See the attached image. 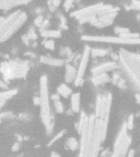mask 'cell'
<instances>
[{"instance_id":"20","label":"cell","mask_w":140,"mask_h":157,"mask_svg":"<svg viewBox=\"0 0 140 157\" xmlns=\"http://www.w3.org/2000/svg\"><path fill=\"white\" fill-rule=\"evenodd\" d=\"M44 48L49 49V50H54L55 49V42L52 39H45L44 41Z\"/></svg>"},{"instance_id":"12","label":"cell","mask_w":140,"mask_h":157,"mask_svg":"<svg viewBox=\"0 0 140 157\" xmlns=\"http://www.w3.org/2000/svg\"><path fill=\"white\" fill-rule=\"evenodd\" d=\"M78 76V71L75 70V67L72 66L70 64L66 65V74H65V80L67 83L72 82L74 80L76 79Z\"/></svg>"},{"instance_id":"17","label":"cell","mask_w":140,"mask_h":157,"mask_svg":"<svg viewBox=\"0 0 140 157\" xmlns=\"http://www.w3.org/2000/svg\"><path fill=\"white\" fill-rule=\"evenodd\" d=\"M66 145L67 148L71 151H75L79 148V143L75 138H70L67 139Z\"/></svg>"},{"instance_id":"28","label":"cell","mask_w":140,"mask_h":157,"mask_svg":"<svg viewBox=\"0 0 140 157\" xmlns=\"http://www.w3.org/2000/svg\"><path fill=\"white\" fill-rule=\"evenodd\" d=\"M43 16H38L36 19H35V21H34V24L36 25L37 26H42L43 25V23H44V20H43Z\"/></svg>"},{"instance_id":"18","label":"cell","mask_w":140,"mask_h":157,"mask_svg":"<svg viewBox=\"0 0 140 157\" xmlns=\"http://www.w3.org/2000/svg\"><path fill=\"white\" fill-rule=\"evenodd\" d=\"M17 93V89H12V90H9V91H6V92H1L0 94V97L1 98L0 99H4L5 101H7L8 99L11 98L13 96H15L16 94Z\"/></svg>"},{"instance_id":"30","label":"cell","mask_w":140,"mask_h":157,"mask_svg":"<svg viewBox=\"0 0 140 157\" xmlns=\"http://www.w3.org/2000/svg\"><path fill=\"white\" fill-rule=\"evenodd\" d=\"M33 103L35 106L40 105V97H34L33 98Z\"/></svg>"},{"instance_id":"27","label":"cell","mask_w":140,"mask_h":157,"mask_svg":"<svg viewBox=\"0 0 140 157\" xmlns=\"http://www.w3.org/2000/svg\"><path fill=\"white\" fill-rule=\"evenodd\" d=\"M84 84V80H83V77L80 76H77L76 79L75 80V86H82Z\"/></svg>"},{"instance_id":"33","label":"cell","mask_w":140,"mask_h":157,"mask_svg":"<svg viewBox=\"0 0 140 157\" xmlns=\"http://www.w3.org/2000/svg\"><path fill=\"white\" fill-rule=\"evenodd\" d=\"M134 97H135V100H136V103L140 105V93H136L134 95Z\"/></svg>"},{"instance_id":"19","label":"cell","mask_w":140,"mask_h":157,"mask_svg":"<svg viewBox=\"0 0 140 157\" xmlns=\"http://www.w3.org/2000/svg\"><path fill=\"white\" fill-rule=\"evenodd\" d=\"M108 50L105 49H91V54L93 57H104L108 53Z\"/></svg>"},{"instance_id":"32","label":"cell","mask_w":140,"mask_h":157,"mask_svg":"<svg viewBox=\"0 0 140 157\" xmlns=\"http://www.w3.org/2000/svg\"><path fill=\"white\" fill-rule=\"evenodd\" d=\"M19 148H20V144L19 143H15L11 149H12L13 151H17L19 150Z\"/></svg>"},{"instance_id":"3","label":"cell","mask_w":140,"mask_h":157,"mask_svg":"<svg viewBox=\"0 0 140 157\" xmlns=\"http://www.w3.org/2000/svg\"><path fill=\"white\" fill-rule=\"evenodd\" d=\"M40 106L41 119L48 133H51L53 128V123L52 124L50 105H49V96H48V78L43 75L40 79Z\"/></svg>"},{"instance_id":"14","label":"cell","mask_w":140,"mask_h":157,"mask_svg":"<svg viewBox=\"0 0 140 157\" xmlns=\"http://www.w3.org/2000/svg\"><path fill=\"white\" fill-rule=\"evenodd\" d=\"M111 80L110 76L107 75V73H103L95 75L93 79V84L96 85V86H98V85H102V84H106L108 83Z\"/></svg>"},{"instance_id":"6","label":"cell","mask_w":140,"mask_h":157,"mask_svg":"<svg viewBox=\"0 0 140 157\" xmlns=\"http://www.w3.org/2000/svg\"><path fill=\"white\" fill-rule=\"evenodd\" d=\"M82 40L90 42H101V43H111L119 44H140V38L126 39L123 37L111 36H95V35H83Z\"/></svg>"},{"instance_id":"2","label":"cell","mask_w":140,"mask_h":157,"mask_svg":"<svg viewBox=\"0 0 140 157\" xmlns=\"http://www.w3.org/2000/svg\"><path fill=\"white\" fill-rule=\"evenodd\" d=\"M27 20L26 12L17 10L9 15L7 18L1 17L0 22V33H1V42L7 40L11 35H13Z\"/></svg>"},{"instance_id":"5","label":"cell","mask_w":140,"mask_h":157,"mask_svg":"<svg viewBox=\"0 0 140 157\" xmlns=\"http://www.w3.org/2000/svg\"><path fill=\"white\" fill-rule=\"evenodd\" d=\"M114 8L109 5H103L102 4H96L93 6H89V7H85V8H82L80 10L74 11L72 14H70V16L76 17L80 21V22H81L88 17L98 16L103 12L111 11Z\"/></svg>"},{"instance_id":"9","label":"cell","mask_w":140,"mask_h":157,"mask_svg":"<svg viewBox=\"0 0 140 157\" xmlns=\"http://www.w3.org/2000/svg\"><path fill=\"white\" fill-rule=\"evenodd\" d=\"M90 54H91V48L88 46H86L85 48V50H84V52H83V55H82L80 64L79 69H78V76L83 77L85 75Z\"/></svg>"},{"instance_id":"13","label":"cell","mask_w":140,"mask_h":157,"mask_svg":"<svg viewBox=\"0 0 140 157\" xmlns=\"http://www.w3.org/2000/svg\"><path fill=\"white\" fill-rule=\"evenodd\" d=\"M70 104H71V110L74 112L77 113L80 111V94L79 92L72 93L70 97Z\"/></svg>"},{"instance_id":"10","label":"cell","mask_w":140,"mask_h":157,"mask_svg":"<svg viewBox=\"0 0 140 157\" xmlns=\"http://www.w3.org/2000/svg\"><path fill=\"white\" fill-rule=\"evenodd\" d=\"M31 0H1V8L8 10L19 5L28 4Z\"/></svg>"},{"instance_id":"34","label":"cell","mask_w":140,"mask_h":157,"mask_svg":"<svg viewBox=\"0 0 140 157\" xmlns=\"http://www.w3.org/2000/svg\"><path fill=\"white\" fill-rule=\"evenodd\" d=\"M50 157H61V156L60 155H58L57 153H56L55 151H52L51 153V156H50Z\"/></svg>"},{"instance_id":"36","label":"cell","mask_w":140,"mask_h":157,"mask_svg":"<svg viewBox=\"0 0 140 157\" xmlns=\"http://www.w3.org/2000/svg\"><path fill=\"white\" fill-rule=\"evenodd\" d=\"M52 99H53L54 101H57V100H59V96L58 95H52L51 97Z\"/></svg>"},{"instance_id":"15","label":"cell","mask_w":140,"mask_h":157,"mask_svg":"<svg viewBox=\"0 0 140 157\" xmlns=\"http://www.w3.org/2000/svg\"><path fill=\"white\" fill-rule=\"evenodd\" d=\"M57 92L59 94H61L65 98H67L69 96L72 95V90L65 84H62L59 86L57 88Z\"/></svg>"},{"instance_id":"1","label":"cell","mask_w":140,"mask_h":157,"mask_svg":"<svg viewBox=\"0 0 140 157\" xmlns=\"http://www.w3.org/2000/svg\"><path fill=\"white\" fill-rule=\"evenodd\" d=\"M119 56L122 69L129 78L130 84L140 92V54L121 48Z\"/></svg>"},{"instance_id":"35","label":"cell","mask_w":140,"mask_h":157,"mask_svg":"<svg viewBox=\"0 0 140 157\" xmlns=\"http://www.w3.org/2000/svg\"><path fill=\"white\" fill-rule=\"evenodd\" d=\"M134 150H130L129 151V154H128V157H134Z\"/></svg>"},{"instance_id":"16","label":"cell","mask_w":140,"mask_h":157,"mask_svg":"<svg viewBox=\"0 0 140 157\" xmlns=\"http://www.w3.org/2000/svg\"><path fill=\"white\" fill-rule=\"evenodd\" d=\"M41 35L46 39H52V38H59L61 37V32L58 30H46L44 29L41 31Z\"/></svg>"},{"instance_id":"31","label":"cell","mask_w":140,"mask_h":157,"mask_svg":"<svg viewBox=\"0 0 140 157\" xmlns=\"http://www.w3.org/2000/svg\"><path fill=\"white\" fill-rule=\"evenodd\" d=\"M61 2H62V0H52V5L57 7L61 4Z\"/></svg>"},{"instance_id":"25","label":"cell","mask_w":140,"mask_h":157,"mask_svg":"<svg viewBox=\"0 0 140 157\" xmlns=\"http://www.w3.org/2000/svg\"><path fill=\"white\" fill-rule=\"evenodd\" d=\"M74 2H75V0H66L65 1V3H64V8H65L66 11H69L70 10Z\"/></svg>"},{"instance_id":"4","label":"cell","mask_w":140,"mask_h":157,"mask_svg":"<svg viewBox=\"0 0 140 157\" xmlns=\"http://www.w3.org/2000/svg\"><path fill=\"white\" fill-rule=\"evenodd\" d=\"M29 69V63L25 61L15 60L4 62L1 66V71L6 80L18 79L26 76Z\"/></svg>"},{"instance_id":"21","label":"cell","mask_w":140,"mask_h":157,"mask_svg":"<svg viewBox=\"0 0 140 157\" xmlns=\"http://www.w3.org/2000/svg\"><path fill=\"white\" fill-rule=\"evenodd\" d=\"M54 106H55L56 111L57 113L61 114L64 111V107H63L62 103L60 102V100H57V101L54 102Z\"/></svg>"},{"instance_id":"7","label":"cell","mask_w":140,"mask_h":157,"mask_svg":"<svg viewBox=\"0 0 140 157\" xmlns=\"http://www.w3.org/2000/svg\"><path fill=\"white\" fill-rule=\"evenodd\" d=\"M130 143L131 139L128 135H125L120 142H116L114 146V152L111 157H125Z\"/></svg>"},{"instance_id":"22","label":"cell","mask_w":140,"mask_h":157,"mask_svg":"<svg viewBox=\"0 0 140 157\" xmlns=\"http://www.w3.org/2000/svg\"><path fill=\"white\" fill-rule=\"evenodd\" d=\"M65 133H66V130H62V131H61L60 133H57V134L54 138H52L51 141H50L49 143H48V146H51L52 143H54L56 141H57L58 139L61 138H62V137Z\"/></svg>"},{"instance_id":"23","label":"cell","mask_w":140,"mask_h":157,"mask_svg":"<svg viewBox=\"0 0 140 157\" xmlns=\"http://www.w3.org/2000/svg\"><path fill=\"white\" fill-rule=\"evenodd\" d=\"M115 32L119 34H122L129 33V29L127 28H122V27H116L115 28Z\"/></svg>"},{"instance_id":"29","label":"cell","mask_w":140,"mask_h":157,"mask_svg":"<svg viewBox=\"0 0 140 157\" xmlns=\"http://www.w3.org/2000/svg\"><path fill=\"white\" fill-rule=\"evenodd\" d=\"M131 8L140 11V1L134 0L132 2V7H131Z\"/></svg>"},{"instance_id":"26","label":"cell","mask_w":140,"mask_h":157,"mask_svg":"<svg viewBox=\"0 0 140 157\" xmlns=\"http://www.w3.org/2000/svg\"><path fill=\"white\" fill-rule=\"evenodd\" d=\"M134 115H130L129 116V119H128V121H127V127H128V129H132L133 127H134Z\"/></svg>"},{"instance_id":"8","label":"cell","mask_w":140,"mask_h":157,"mask_svg":"<svg viewBox=\"0 0 140 157\" xmlns=\"http://www.w3.org/2000/svg\"><path fill=\"white\" fill-rule=\"evenodd\" d=\"M118 67H119V66H118V63H116V62H108L93 67L91 70V73L93 76H95V75H98L100 74L106 73L107 71L114 70L117 69Z\"/></svg>"},{"instance_id":"24","label":"cell","mask_w":140,"mask_h":157,"mask_svg":"<svg viewBox=\"0 0 140 157\" xmlns=\"http://www.w3.org/2000/svg\"><path fill=\"white\" fill-rule=\"evenodd\" d=\"M28 33L29 34H27V37H28L29 39H36L37 35L36 34H35V32H34V29L33 27H31V28L29 29Z\"/></svg>"},{"instance_id":"11","label":"cell","mask_w":140,"mask_h":157,"mask_svg":"<svg viewBox=\"0 0 140 157\" xmlns=\"http://www.w3.org/2000/svg\"><path fill=\"white\" fill-rule=\"evenodd\" d=\"M40 62L42 63H44V64H47V65H49V66H62L66 63V61L62 60V59L52 58V57H45V56H42L41 57Z\"/></svg>"}]
</instances>
